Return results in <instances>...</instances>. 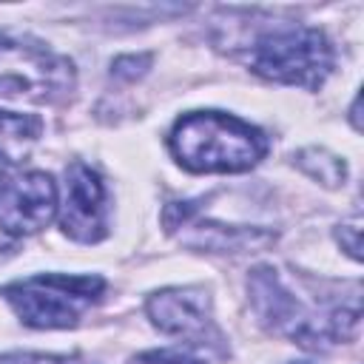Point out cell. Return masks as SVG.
I'll use <instances>...</instances> for the list:
<instances>
[{
  "instance_id": "277c9868",
  "label": "cell",
  "mask_w": 364,
  "mask_h": 364,
  "mask_svg": "<svg viewBox=\"0 0 364 364\" xmlns=\"http://www.w3.org/2000/svg\"><path fill=\"white\" fill-rule=\"evenodd\" d=\"M250 304L264 327L273 333L290 336L304 347H327L333 344V336L327 324H321L316 316L304 310V304L296 299V293L282 282V276L273 267H253L247 276Z\"/></svg>"
},
{
  "instance_id": "5b68a950",
  "label": "cell",
  "mask_w": 364,
  "mask_h": 364,
  "mask_svg": "<svg viewBox=\"0 0 364 364\" xmlns=\"http://www.w3.org/2000/svg\"><path fill=\"white\" fill-rule=\"evenodd\" d=\"M151 321L191 344L222 350V333L213 324L210 296L202 287H165L148 299Z\"/></svg>"
},
{
  "instance_id": "30bf717a",
  "label": "cell",
  "mask_w": 364,
  "mask_h": 364,
  "mask_svg": "<svg viewBox=\"0 0 364 364\" xmlns=\"http://www.w3.org/2000/svg\"><path fill=\"white\" fill-rule=\"evenodd\" d=\"M296 162H299L313 179H321L327 188L341 185L344 176H347L344 159H338V156H333V154H327V151H321V148H304V151H299Z\"/></svg>"
},
{
  "instance_id": "8992f818",
  "label": "cell",
  "mask_w": 364,
  "mask_h": 364,
  "mask_svg": "<svg viewBox=\"0 0 364 364\" xmlns=\"http://www.w3.org/2000/svg\"><path fill=\"white\" fill-rule=\"evenodd\" d=\"M60 228L74 242L94 245L108 236V199L97 171L85 162L65 168V193L60 205Z\"/></svg>"
},
{
  "instance_id": "ba28073f",
  "label": "cell",
  "mask_w": 364,
  "mask_h": 364,
  "mask_svg": "<svg viewBox=\"0 0 364 364\" xmlns=\"http://www.w3.org/2000/svg\"><path fill=\"white\" fill-rule=\"evenodd\" d=\"M40 136V119L31 114L0 111V179H6Z\"/></svg>"
},
{
  "instance_id": "3957f363",
  "label": "cell",
  "mask_w": 364,
  "mask_h": 364,
  "mask_svg": "<svg viewBox=\"0 0 364 364\" xmlns=\"http://www.w3.org/2000/svg\"><path fill=\"white\" fill-rule=\"evenodd\" d=\"M250 68L282 85L318 88L333 68V48L318 28L282 26L253 43Z\"/></svg>"
},
{
  "instance_id": "5bb4252c",
  "label": "cell",
  "mask_w": 364,
  "mask_h": 364,
  "mask_svg": "<svg viewBox=\"0 0 364 364\" xmlns=\"http://www.w3.org/2000/svg\"><path fill=\"white\" fill-rule=\"evenodd\" d=\"M20 48H23L20 40H11L9 34L0 31V57H9V54H14V51H20Z\"/></svg>"
},
{
  "instance_id": "6da1fadb",
  "label": "cell",
  "mask_w": 364,
  "mask_h": 364,
  "mask_svg": "<svg viewBox=\"0 0 364 364\" xmlns=\"http://www.w3.org/2000/svg\"><path fill=\"white\" fill-rule=\"evenodd\" d=\"M176 162L193 173H242L267 154V136L250 122L222 111H191L171 136Z\"/></svg>"
},
{
  "instance_id": "4fadbf2b",
  "label": "cell",
  "mask_w": 364,
  "mask_h": 364,
  "mask_svg": "<svg viewBox=\"0 0 364 364\" xmlns=\"http://www.w3.org/2000/svg\"><path fill=\"white\" fill-rule=\"evenodd\" d=\"M358 233H361V222L358 219H353V222H347V225H341V230L336 233L338 236V242L344 245V250L353 256V259H361V253H358Z\"/></svg>"
},
{
  "instance_id": "8fae6325",
  "label": "cell",
  "mask_w": 364,
  "mask_h": 364,
  "mask_svg": "<svg viewBox=\"0 0 364 364\" xmlns=\"http://www.w3.org/2000/svg\"><path fill=\"white\" fill-rule=\"evenodd\" d=\"M139 364H205V361L188 353H179V350H151L139 355Z\"/></svg>"
},
{
  "instance_id": "9c48e42d",
  "label": "cell",
  "mask_w": 364,
  "mask_h": 364,
  "mask_svg": "<svg viewBox=\"0 0 364 364\" xmlns=\"http://www.w3.org/2000/svg\"><path fill=\"white\" fill-rule=\"evenodd\" d=\"M273 236L253 228H230V225H219V222H205L199 228H193V236L185 239L193 247H208V250H222V253H236V250H247V247H262L267 245Z\"/></svg>"
},
{
  "instance_id": "52a82bcc",
  "label": "cell",
  "mask_w": 364,
  "mask_h": 364,
  "mask_svg": "<svg viewBox=\"0 0 364 364\" xmlns=\"http://www.w3.org/2000/svg\"><path fill=\"white\" fill-rule=\"evenodd\" d=\"M60 208L57 185L43 171H28L0 185V230L28 236L43 230Z\"/></svg>"
},
{
  "instance_id": "7c38bea8",
  "label": "cell",
  "mask_w": 364,
  "mask_h": 364,
  "mask_svg": "<svg viewBox=\"0 0 364 364\" xmlns=\"http://www.w3.org/2000/svg\"><path fill=\"white\" fill-rule=\"evenodd\" d=\"M0 364H80L68 355H37V353H14L0 355Z\"/></svg>"
},
{
  "instance_id": "7a4b0ae2",
  "label": "cell",
  "mask_w": 364,
  "mask_h": 364,
  "mask_svg": "<svg viewBox=\"0 0 364 364\" xmlns=\"http://www.w3.org/2000/svg\"><path fill=\"white\" fill-rule=\"evenodd\" d=\"M105 290L100 276H77V273H40L23 282L6 284L3 296L14 307V313L28 327L60 330L74 327L91 301H97Z\"/></svg>"
},
{
  "instance_id": "9a60e30c",
  "label": "cell",
  "mask_w": 364,
  "mask_h": 364,
  "mask_svg": "<svg viewBox=\"0 0 364 364\" xmlns=\"http://www.w3.org/2000/svg\"><path fill=\"white\" fill-rule=\"evenodd\" d=\"M299 364H304V361H299Z\"/></svg>"
}]
</instances>
